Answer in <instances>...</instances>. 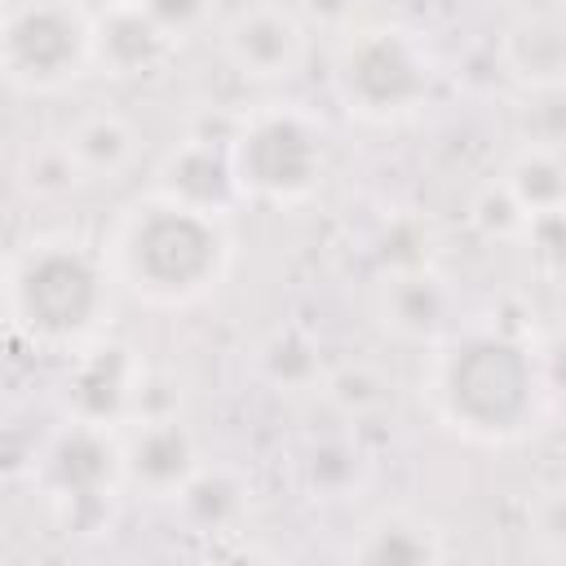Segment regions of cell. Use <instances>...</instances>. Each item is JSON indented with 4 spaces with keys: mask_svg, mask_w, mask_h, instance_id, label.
<instances>
[{
    "mask_svg": "<svg viewBox=\"0 0 566 566\" xmlns=\"http://www.w3.org/2000/svg\"><path fill=\"white\" fill-rule=\"evenodd\" d=\"M424 402L442 429L482 447L531 438L553 407L535 345L504 327L447 332L429 354Z\"/></svg>",
    "mask_w": 566,
    "mask_h": 566,
    "instance_id": "1",
    "label": "cell"
},
{
    "mask_svg": "<svg viewBox=\"0 0 566 566\" xmlns=\"http://www.w3.org/2000/svg\"><path fill=\"white\" fill-rule=\"evenodd\" d=\"M102 248L115 283L150 310H190L208 301L234 261L226 217L186 208L159 190L128 203Z\"/></svg>",
    "mask_w": 566,
    "mask_h": 566,
    "instance_id": "2",
    "label": "cell"
},
{
    "mask_svg": "<svg viewBox=\"0 0 566 566\" xmlns=\"http://www.w3.org/2000/svg\"><path fill=\"white\" fill-rule=\"evenodd\" d=\"M115 274L106 248L84 234L49 230L18 243L4 261V314L35 354H75L106 336Z\"/></svg>",
    "mask_w": 566,
    "mask_h": 566,
    "instance_id": "3",
    "label": "cell"
},
{
    "mask_svg": "<svg viewBox=\"0 0 566 566\" xmlns=\"http://www.w3.org/2000/svg\"><path fill=\"white\" fill-rule=\"evenodd\" d=\"M327 80L345 115L363 124H402L433 97L438 66L416 31L394 22H358L336 40Z\"/></svg>",
    "mask_w": 566,
    "mask_h": 566,
    "instance_id": "4",
    "label": "cell"
},
{
    "mask_svg": "<svg viewBox=\"0 0 566 566\" xmlns=\"http://www.w3.org/2000/svg\"><path fill=\"white\" fill-rule=\"evenodd\" d=\"M230 155L252 203L301 208L323 190L327 128L305 106H261L234 124Z\"/></svg>",
    "mask_w": 566,
    "mask_h": 566,
    "instance_id": "5",
    "label": "cell"
},
{
    "mask_svg": "<svg viewBox=\"0 0 566 566\" xmlns=\"http://www.w3.org/2000/svg\"><path fill=\"white\" fill-rule=\"evenodd\" d=\"M97 13L84 0H9L0 18V71L22 97H53L93 75Z\"/></svg>",
    "mask_w": 566,
    "mask_h": 566,
    "instance_id": "6",
    "label": "cell"
},
{
    "mask_svg": "<svg viewBox=\"0 0 566 566\" xmlns=\"http://www.w3.org/2000/svg\"><path fill=\"white\" fill-rule=\"evenodd\" d=\"M62 407L66 420L124 429L146 411V363L133 345L97 336L93 345L71 354L66 380H62Z\"/></svg>",
    "mask_w": 566,
    "mask_h": 566,
    "instance_id": "7",
    "label": "cell"
},
{
    "mask_svg": "<svg viewBox=\"0 0 566 566\" xmlns=\"http://www.w3.org/2000/svg\"><path fill=\"white\" fill-rule=\"evenodd\" d=\"M40 486L53 504L71 513L102 509L115 491H124V460H119V429L66 420L49 447L40 451Z\"/></svg>",
    "mask_w": 566,
    "mask_h": 566,
    "instance_id": "8",
    "label": "cell"
},
{
    "mask_svg": "<svg viewBox=\"0 0 566 566\" xmlns=\"http://www.w3.org/2000/svg\"><path fill=\"white\" fill-rule=\"evenodd\" d=\"M221 57L239 80L283 84L301 75L310 57V27L296 9L274 0H252L221 22Z\"/></svg>",
    "mask_w": 566,
    "mask_h": 566,
    "instance_id": "9",
    "label": "cell"
},
{
    "mask_svg": "<svg viewBox=\"0 0 566 566\" xmlns=\"http://www.w3.org/2000/svg\"><path fill=\"white\" fill-rule=\"evenodd\" d=\"M119 460H124V491L146 500H172L190 486V478L208 464L199 438L190 433L177 411H146L119 429Z\"/></svg>",
    "mask_w": 566,
    "mask_h": 566,
    "instance_id": "10",
    "label": "cell"
},
{
    "mask_svg": "<svg viewBox=\"0 0 566 566\" xmlns=\"http://www.w3.org/2000/svg\"><path fill=\"white\" fill-rule=\"evenodd\" d=\"M150 190L186 203V208H199V212H212V217H226L248 203L243 186H239V172H234V155H230V137H212V133H190L181 137L155 168V181Z\"/></svg>",
    "mask_w": 566,
    "mask_h": 566,
    "instance_id": "11",
    "label": "cell"
},
{
    "mask_svg": "<svg viewBox=\"0 0 566 566\" xmlns=\"http://www.w3.org/2000/svg\"><path fill=\"white\" fill-rule=\"evenodd\" d=\"M172 35L146 4H102L93 27V71L106 80H150L177 57Z\"/></svg>",
    "mask_w": 566,
    "mask_h": 566,
    "instance_id": "12",
    "label": "cell"
},
{
    "mask_svg": "<svg viewBox=\"0 0 566 566\" xmlns=\"http://www.w3.org/2000/svg\"><path fill=\"white\" fill-rule=\"evenodd\" d=\"M455 292L433 265H402L380 270L376 283V318L385 332H394L407 345H438L451 327Z\"/></svg>",
    "mask_w": 566,
    "mask_h": 566,
    "instance_id": "13",
    "label": "cell"
},
{
    "mask_svg": "<svg viewBox=\"0 0 566 566\" xmlns=\"http://www.w3.org/2000/svg\"><path fill=\"white\" fill-rule=\"evenodd\" d=\"M500 66L526 93L566 88V18L522 13L500 35Z\"/></svg>",
    "mask_w": 566,
    "mask_h": 566,
    "instance_id": "14",
    "label": "cell"
},
{
    "mask_svg": "<svg viewBox=\"0 0 566 566\" xmlns=\"http://www.w3.org/2000/svg\"><path fill=\"white\" fill-rule=\"evenodd\" d=\"M80 172H84V186H111V181H124L142 155V137L137 128L119 115V111H80L66 128H62Z\"/></svg>",
    "mask_w": 566,
    "mask_h": 566,
    "instance_id": "15",
    "label": "cell"
},
{
    "mask_svg": "<svg viewBox=\"0 0 566 566\" xmlns=\"http://www.w3.org/2000/svg\"><path fill=\"white\" fill-rule=\"evenodd\" d=\"M447 553L451 548H447L442 526L411 509L376 513L371 522H363L358 539L349 544V557L367 566H424V562H442Z\"/></svg>",
    "mask_w": 566,
    "mask_h": 566,
    "instance_id": "16",
    "label": "cell"
},
{
    "mask_svg": "<svg viewBox=\"0 0 566 566\" xmlns=\"http://www.w3.org/2000/svg\"><path fill=\"white\" fill-rule=\"evenodd\" d=\"M500 177L517 195V203L526 208V217L566 208V150L553 146V142H526L504 164Z\"/></svg>",
    "mask_w": 566,
    "mask_h": 566,
    "instance_id": "17",
    "label": "cell"
},
{
    "mask_svg": "<svg viewBox=\"0 0 566 566\" xmlns=\"http://www.w3.org/2000/svg\"><path fill=\"white\" fill-rule=\"evenodd\" d=\"M13 186L31 199V203H57L66 195H75L84 186V172L66 146V137H31L22 150H18V164H13Z\"/></svg>",
    "mask_w": 566,
    "mask_h": 566,
    "instance_id": "18",
    "label": "cell"
},
{
    "mask_svg": "<svg viewBox=\"0 0 566 566\" xmlns=\"http://www.w3.org/2000/svg\"><path fill=\"white\" fill-rule=\"evenodd\" d=\"M177 504H181V513L195 531H208V535L212 531H234L248 513V486L239 482L234 469L203 464L190 478V486L177 495Z\"/></svg>",
    "mask_w": 566,
    "mask_h": 566,
    "instance_id": "19",
    "label": "cell"
},
{
    "mask_svg": "<svg viewBox=\"0 0 566 566\" xmlns=\"http://www.w3.org/2000/svg\"><path fill=\"white\" fill-rule=\"evenodd\" d=\"M296 473L314 500H340L363 482V451L340 433L310 438L296 455Z\"/></svg>",
    "mask_w": 566,
    "mask_h": 566,
    "instance_id": "20",
    "label": "cell"
},
{
    "mask_svg": "<svg viewBox=\"0 0 566 566\" xmlns=\"http://www.w3.org/2000/svg\"><path fill=\"white\" fill-rule=\"evenodd\" d=\"M256 363H261V376L274 385V389H287V394H301V389H318L323 385V358H318V345L301 332V327H279L265 336V345L256 349Z\"/></svg>",
    "mask_w": 566,
    "mask_h": 566,
    "instance_id": "21",
    "label": "cell"
},
{
    "mask_svg": "<svg viewBox=\"0 0 566 566\" xmlns=\"http://www.w3.org/2000/svg\"><path fill=\"white\" fill-rule=\"evenodd\" d=\"M318 389L349 420H363V416H371L385 402V380L367 363H340V367L323 371V385Z\"/></svg>",
    "mask_w": 566,
    "mask_h": 566,
    "instance_id": "22",
    "label": "cell"
},
{
    "mask_svg": "<svg viewBox=\"0 0 566 566\" xmlns=\"http://www.w3.org/2000/svg\"><path fill=\"white\" fill-rule=\"evenodd\" d=\"M469 221H473V230L482 234V239H522V230H526V208L517 203V195L504 186V177H495V181H486V186H478L473 190V199H469Z\"/></svg>",
    "mask_w": 566,
    "mask_h": 566,
    "instance_id": "23",
    "label": "cell"
},
{
    "mask_svg": "<svg viewBox=\"0 0 566 566\" xmlns=\"http://www.w3.org/2000/svg\"><path fill=\"white\" fill-rule=\"evenodd\" d=\"M526 539L539 557L566 562V482L544 486L526 504Z\"/></svg>",
    "mask_w": 566,
    "mask_h": 566,
    "instance_id": "24",
    "label": "cell"
},
{
    "mask_svg": "<svg viewBox=\"0 0 566 566\" xmlns=\"http://www.w3.org/2000/svg\"><path fill=\"white\" fill-rule=\"evenodd\" d=\"M517 243L526 248L531 265H535L544 279H557V283H566V208L531 217Z\"/></svg>",
    "mask_w": 566,
    "mask_h": 566,
    "instance_id": "25",
    "label": "cell"
},
{
    "mask_svg": "<svg viewBox=\"0 0 566 566\" xmlns=\"http://www.w3.org/2000/svg\"><path fill=\"white\" fill-rule=\"evenodd\" d=\"M296 13L310 31H327L336 40L358 27V0H296Z\"/></svg>",
    "mask_w": 566,
    "mask_h": 566,
    "instance_id": "26",
    "label": "cell"
},
{
    "mask_svg": "<svg viewBox=\"0 0 566 566\" xmlns=\"http://www.w3.org/2000/svg\"><path fill=\"white\" fill-rule=\"evenodd\" d=\"M535 354H539V371H544L548 398L553 402H566V327L539 336L535 340Z\"/></svg>",
    "mask_w": 566,
    "mask_h": 566,
    "instance_id": "27",
    "label": "cell"
},
{
    "mask_svg": "<svg viewBox=\"0 0 566 566\" xmlns=\"http://www.w3.org/2000/svg\"><path fill=\"white\" fill-rule=\"evenodd\" d=\"M146 9H150L172 35H190V31L208 18V0H146Z\"/></svg>",
    "mask_w": 566,
    "mask_h": 566,
    "instance_id": "28",
    "label": "cell"
},
{
    "mask_svg": "<svg viewBox=\"0 0 566 566\" xmlns=\"http://www.w3.org/2000/svg\"><path fill=\"white\" fill-rule=\"evenodd\" d=\"M102 4H146V0H102Z\"/></svg>",
    "mask_w": 566,
    "mask_h": 566,
    "instance_id": "29",
    "label": "cell"
}]
</instances>
